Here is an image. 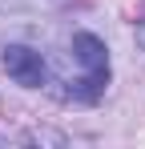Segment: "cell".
Returning a JSON list of instances; mask_svg holds the SVG:
<instances>
[{
    "mask_svg": "<svg viewBox=\"0 0 145 149\" xmlns=\"http://www.w3.org/2000/svg\"><path fill=\"white\" fill-rule=\"evenodd\" d=\"M4 73L12 77L16 85H24V89H40L48 69H45V56L40 52L24 49V45H8L4 49Z\"/></svg>",
    "mask_w": 145,
    "mask_h": 149,
    "instance_id": "cell-2",
    "label": "cell"
},
{
    "mask_svg": "<svg viewBox=\"0 0 145 149\" xmlns=\"http://www.w3.org/2000/svg\"><path fill=\"white\" fill-rule=\"evenodd\" d=\"M137 45L145 49V16H141V24H137Z\"/></svg>",
    "mask_w": 145,
    "mask_h": 149,
    "instance_id": "cell-3",
    "label": "cell"
},
{
    "mask_svg": "<svg viewBox=\"0 0 145 149\" xmlns=\"http://www.w3.org/2000/svg\"><path fill=\"white\" fill-rule=\"evenodd\" d=\"M72 61L85 69V77H77L69 89V97L77 101H97L109 85V52H105V40L93 36V32H77L72 36Z\"/></svg>",
    "mask_w": 145,
    "mask_h": 149,
    "instance_id": "cell-1",
    "label": "cell"
}]
</instances>
